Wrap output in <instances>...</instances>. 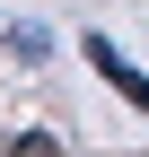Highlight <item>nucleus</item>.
I'll return each mask as SVG.
<instances>
[{"label":"nucleus","mask_w":149,"mask_h":157,"mask_svg":"<svg viewBox=\"0 0 149 157\" xmlns=\"http://www.w3.org/2000/svg\"><path fill=\"white\" fill-rule=\"evenodd\" d=\"M88 70H97V78H114L132 113H149V70H132V61H123V44H105V35H88Z\"/></svg>","instance_id":"nucleus-1"},{"label":"nucleus","mask_w":149,"mask_h":157,"mask_svg":"<svg viewBox=\"0 0 149 157\" xmlns=\"http://www.w3.org/2000/svg\"><path fill=\"white\" fill-rule=\"evenodd\" d=\"M0 44H9L18 61H44V52H53V26H44V17H9V26H0Z\"/></svg>","instance_id":"nucleus-2"}]
</instances>
